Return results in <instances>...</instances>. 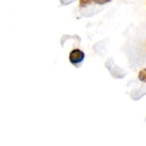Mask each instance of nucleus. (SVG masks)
Returning a JSON list of instances; mask_svg holds the SVG:
<instances>
[{"mask_svg": "<svg viewBox=\"0 0 146 146\" xmlns=\"http://www.w3.org/2000/svg\"><path fill=\"white\" fill-rule=\"evenodd\" d=\"M138 79L143 83H146V68L140 70L138 73Z\"/></svg>", "mask_w": 146, "mask_h": 146, "instance_id": "2", "label": "nucleus"}, {"mask_svg": "<svg viewBox=\"0 0 146 146\" xmlns=\"http://www.w3.org/2000/svg\"><path fill=\"white\" fill-rule=\"evenodd\" d=\"M84 58V53L78 49L73 50L70 54V60L72 64H74L82 62Z\"/></svg>", "mask_w": 146, "mask_h": 146, "instance_id": "1", "label": "nucleus"}, {"mask_svg": "<svg viewBox=\"0 0 146 146\" xmlns=\"http://www.w3.org/2000/svg\"><path fill=\"white\" fill-rule=\"evenodd\" d=\"M111 0H96V2L99 5H103V4H106V3H108L110 2Z\"/></svg>", "mask_w": 146, "mask_h": 146, "instance_id": "4", "label": "nucleus"}, {"mask_svg": "<svg viewBox=\"0 0 146 146\" xmlns=\"http://www.w3.org/2000/svg\"><path fill=\"white\" fill-rule=\"evenodd\" d=\"M94 1H95V0H80V5L81 6H85L86 5L91 4Z\"/></svg>", "mask_w": 146, "mask_h": 146, "instance_id": "3", "label": "nucleus"}]
</instances>
